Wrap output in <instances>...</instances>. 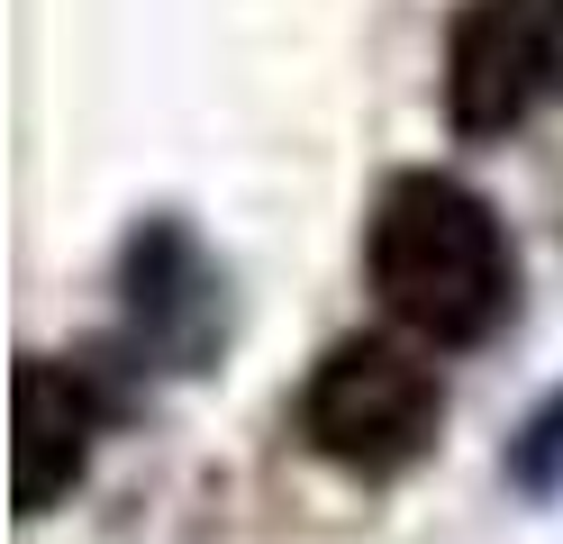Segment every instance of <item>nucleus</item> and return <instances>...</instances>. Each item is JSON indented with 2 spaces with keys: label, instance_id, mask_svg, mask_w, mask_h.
<instances>
[{
  "label": "nucleus",
  "instance_id": "obj_3",
  "mask_svg": "<svg viewBox=\"0 0 563 544\" xmlns=\"http://www.w3.org/2000/svg\"><path fill=\"white\" fill-rule=\"evenodd\" d=\"M537 109H563V0H464L445 36L454 136L490 145Z\"/></svg>",
  "mask_w": 563,
  "mask_h": 544
},
{
  "label": "nucleus",
  "instance_id": "obj_6",
  "mask_svg": "<svg viewBox=\"0 0 563 544\" xmlns=\"http://www.w3.org/2000/svg\"><path fill=\"white\" fill-rule=\"evenodd\" d=\"M509 481L518 490H563V399H545L527 418V435L509 445Z\"/></svg>",
  "mask_w": 563,
  "mask_h": 544
},
{
  "label": "nucleus",
  "instance_id": "obj_4",
  "mask_svg": "<svg viewBox=\"0 0 563 544\" xmlns=\"http://www.w3.org/2000/svg\"><path fill=\"white\" fill-rule=\"evenodd\" d=\"M119 290H128V354L155 373H209L228 345V281L200 254L183 218H146L119 254Z\"/></svg>",
  "mask_w": 563,
  "mask_h": 544
},
{
  "label": "nucleus",
  "instance_id": "obj_5",
  "mask_svg": "<svg viewBox=\"0 0 563 544\" xmlns=\"http://www.w3.org/2000/svg\"><path fill=\"white\" fill-rule=\"evenodd\" d=\"M128 418V381L110 373V354H27L19 363V518H46L91 471L100 435Z\"/></svg>",
  "mask_w": 563,
  "mask_h": 544
},
{
  "label": "nucleus",
  "instance_id": "obj_1",
  "mask_svg": "<svg viewBox=\"0 0 563 544\" xmlns=\"http://www.w3.org/2000/svg\"><path fill=\"white\" fill-rule=\"evenodd\" d=\"M364 273L373 300L391 309V326H409L437 354H473L509 326L518 309V254L509 227L473 181L454 173H400L373 200L364 227Z\"/></svg>",
  "mask_w": 563,
  "mask_h": 544
},
{
  "label": "nucleus",
  "instance_id": "obj_2",
  "mask_svg": "<svg viewBox=\"0 0 563 544\" xmlns=\"http://www.w3.org/2000/svg\"><path fill=\"white\" fill-rule=\"evenodd\" d=\"M445 426V381L437 363L400 336H336L300 381V435L309 454L355 471V481H391V471L428 463Z\"/></svg>",
  "mask_w": 563,
  "mask_h": 544
}]
</instances>
